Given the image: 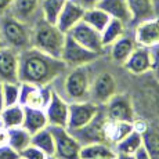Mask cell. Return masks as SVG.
Returning <instances> with one entry per match:
<instances>
[{"label": "cell", "instance_id": "cell-1", "mask_svg": "<svg viewBox=\"0 0 159 159\" xmlns=\"http://www.w3.org/2000/svg\"><path fill=\"white\" fill-rule=\"evenodd\" d=\"M68 66L61 58L51 57L42 51L29 47L20 53L18 82L35 86H48Z\"/></svg>", "mask_w": 159, "mask_h": 159}, {"label": "cell", "instance_id": "cell-2", "mask_svg": "<svg viewBox=\"0 0 159 159\" xmlns=\"http://www.w3.org/2000/svg\"><path fill=\"white\" fill-rule=\"evenodd\" d=\"M66 33L61 32L56 24H50L43 17L36 20L30 33V47L48 54L51 57L61 58Z\"/></svg>", "mask_w": 159, "mask_h": 159}, {"label": "cell", "instance_id": "cell-3", "mask_svg": "<svg viewBox=\"0 0 159 159\" xmlns=\"http://www.w3.org/2000/svg\"><path fill=\"white\" fill-rule=\"evenodd\" d=\"M32 28L24 21L17 20L10 13L0 15V42L2 46L21 51L30 47Z\"/></svg>", "mask_w": 159, "mask_h": 159}, {"label": "cell", "instance_id": "cell-4", "mask_svg": "<svg viewBox=\"0 0 159 159\" xmlns=\"http://www.w3.org/2000/svg\"><path fill=\"white\" fill-rule=\"evenodd\" d=\"M90 86L91 71L89 64L72 68L64 80V91L71 102L90 100Z\"/></svg>", "mask_w": 159, "mask_h": 159}, {"label": "cell", "instance_id": "cell-5", "mask_svg": "<svg viewBox=\"0 0 159 159\" xmlns=\"http://www.w3.org/2000/svg\"><path fill=\"white\" fill-rule=\"evenodd\" d=\"M54 137V157L58 159H80L82 144L79 140L62 126H48Z\"/></svg>", "mask_w": 159, "mask_h": 159}, {"label": "cell", "instance_id": "cell-6", "mask_svg": "<svg viewBox=\"0 0 159 159\" xmlns=\"http://www.w3.org/2000/svg\"><path fill=\"white\" fill-rule=\"evenodd\" d=\"M100 111H101L100 105L93 102L91 100L69 102L66 129L69 131H75V130H79V129H82V127L87 126V125L96 118Z\"/></svg>", "mask_w": 159, "mask_h": 159}, {"label": "cell", "instance_id": "cell-7", "mask_svg": "<svg viewBox=\"0 0 159 159\" xmlns=\"http://www.w3.org/2000/svg\"><path fill=\"white\" fill-rule=\"evenodd\" d=\"M98 58V54L93 53V51L87 50L82 44H79L73 38L66 33L65 42H64L62 53H61V60L65 62L66 66H80V65H87V64L93 62Z\"/></svg>", "mask_w": 159, "mask_h": 159}, {"label": "cell", "instance_id": "cell-8", "mask_svg": "<svg viewBox=\"0 0 159 159\" xmlns=\"http://www.w3.org/2000/svg\"><path fill=\"white\" fill-rule=\"evenodd\" d=\"M68 35L75 39L79 44H82L87 50L93 51V53L98 54V56L102 54L104 48H105L101 42V32L91 28L84 21H80L79 24H76L68 32Z\"/></svg>", "mask_w": 159, "mask_h": 159}, {"label": "cell", "instance_id": "cell-9", "mask_svg": "<svg viewBox=\"0 0 159 159\" xmlns=\"http://www.w3.org/2000/svg\"><path fill=\"white\" fill-rule=\"evenodd\" d=\"M105 116L109 120L116 122H134V108L131 98L127 94H114L105 104Z\"/></svg>", "mask_w": 159, "mask_h": 159}, {"label": "cell", "instance_id": "cell-10", "mask_svg": "<svg viewBox=\"0 0 159 159\" xmlns=\"http://www.w3.org/2000/svg\"><path fill=\"white\" fill-rule=\"evenodd\" d=\"M51 89L48 86H35L30 83H21L20 82V101L22 107H32V108L44 109L47 102L50 101Z\"/></svg>", "mask_w": 159, "mask_h": 159}, {"label": "cell", "instance_id": "cell-11", "mask_svg": "<svg viewBox=\"0 0 159 159\" xmlns=\"http://www.w3.org/2000/svg\"><path fill=\"white\" fill-rule=\"evenodd\" d=\"M116 94V80L109 72L100 73L91 80L90 86V100L98 105H105Z\"/></svg>", "mask_w": 159, "mask_h": 159}, {"label": "cell", "instance_id": "cell-12", "mask_svg": "<svg viewBox=\"0 0 159 159\" xmlns=\"http://www.w3.org/2000/svg\"><path fill=\"white\" fill-rule=\"evenodd\" d=\"M134 42L137 46L152 48L159 44V17H152L134 25Z\"/></svg>", "mask_w": 159, "mask_h": 159}, {"label": "cell", "instance_id": "cell-13", "mask_svg": "<svg viewBox=\"0 0 159 159\" xmlns=\"http://www.w3.org/2000/svg\"><path fill=\"white\" fill-rule=\"evenodd\" d=\"M46 116H47L48 126H62L66 127L69 112V102H66L57 91H51L50 101L44 108Z\"/></svg>", "mask_w": 159, "mask_h": 159}, {"label": "cell", "instance_id": "cell-14", "mask_svg": "<svg viewBox=\"0 0 159 159\" xmlns=\"http://www.w3.org/2000/svg\"><path fill=\"white\" fill-rule=\"evenodd\" d=\"M20 53L10 47L0 46V82H18Z\"/></svg>", "mask_w": 159, "mask_h": 159}, {"label": "cell", "instance_id": "cell-15", "mask_svg": "<svg viewBox=\"0 0 159 159\" xmlns=\"http://www.w3.org/2000/svg\"><path fill=\"white\" fill-rule=\"evenodd\" d=\"M123 66L133 75H144L151 72V48L136 46L129 58L123 62Z\"/></svg>", "mask_w": 159, "mask_h": 159}, {"label": "cell", "instance_id": "cell-16", "mask_svg": "<svg viewBox=\"0 0 159 159\" xmlns=\"http://www.w3.org/2000/svg\"><path fill=\"white\" fill-rule=\"evenodd\" d=\"M84 8L80 7L76 2L73 0H66V3L64 4L62 10H61L60 15L57 18L56 25L58 29L64 33H68L76 24H79L83 18Z\"/></svg>", "mask_w": 159, "mask_h": 159}, {"label": "cell", "instance_id": "cell-17", "mask_svg": "<svg viewBox=\"0 0 159 159\" xmlns=\"http://www.w3.org/2000/svg\"><path fill=\"white\" fill-rule=\"evenodd\" d=\"M126 4L130 14L131 25H136L141 21L157 15L154 0H126Z\"/></svg>", "mask_w": 159, "mask_h": 159}, {"label": "cell", "instance_id": "cell-18", "mask_svg": "<svg viewBox=\"0 0 159 159\" xmlns=\"http://www.w3.org/2000/svg\"><path fill=\"white\" fill-rule=\"evenodd\" d=\"M47 116L44 109L32 108V107H24V122L22 127L32 136L36 131L47 127Z\"/></svg>", "mask_w": 159, "mask_h": 159}, {"label": "cell", "instance_id": "cell-19", "mask_svg": "<svg viewBox=\"0 0 159 159\" xmlns=\"http://www.w3.org/2000/svg\"><path fill=\"white\" fill-rule=\"evenodd\" d=\"M97 7L105 11L111 18H116L125 24H130V14L127 10L126 0H100Z\"/></svg>", "mask_w": 159, "mask_h": 159}, {"label": "cell", "instance_id": "cell-20", "mask_svg": "<svg viewBox=\"0 0 159 159\" xmlns=\"http://www.w3.org/2000/svg\"><path fill=\"white\" fill-rule=\"evenodd\" d=\"M39 7H40V0H14L8 13L17 20L28 24Z\"/></svg>", "mask_w": 159, "mask_h": 159}, {"label": "cell", "instance_id": "cell-21", "mask_svg": "<svg viewBox=\"0 0 159 159\" xmlns=\"http://www.w3.org/2000/svg\"><path fill=\"white\" fill-rule=\"evenodd\" d=\"M134 129V125L130 122H116L105 119L104 123V133H105V140L116 144L122 139L127 136L131 130Z\"/></svg>", "mask_w": 159, "mask_h": 159}, {"label": "cell", "instance_id": "cell-22", "mask_svg": "<svg viewBox=\"0 0 159 159\" xmlns=\"http://www.w3.org/2000/svg\"><path fill=\"white\" fill-rule=\"evenodd\" d=\"M136 42H134V38L131 36H120L116 42H114L109 47H111V58L118 64H122L129 58V56L131 54V51L136 48Z\"/></svg>", "mask_w": 159, "mask_h": 159}, {"label": "cell", "instance_id": "cell-23", "mask_svg": "<svg viewBox=\"0 0 159 159\" xmlns=\"http://www.w3.org/2000/svg\"><path fill=\"white\" fill-rule=\"evenodd\" d=\"M143 147V131L133 129L125 139L115 144V154L134 155Z\"/></svg>", "mask_w": 159, "mask_h": 159}, {"label": "cell", "instance_id": "cell-24", "mask_svg": "<svg viewBox=\"0 0 159 159\" xmlns=\"http://www.w3.org/2000/svg\"><path fill=\"white\" fill-rule=\"evenodd\" d=\"M115 149L107 143H89L80 148V159L115 158Z\"/></svg>", "mask_w": 159, "mask_h": 159}, {"label": "cell", "instance_id": "cell-25", "mask_svg": "<svg viewBox=\"0 0 159 159\" xmlns=\"http://www.w3.org/2000/svg\"><path fill=\"white\" fill-rule=\"evenodd\" d=\"M3 127L6 129H13V127H21L24 122V107L21 104L4 107L0 112Z\"/></svg>", "mask_w": 159, "mask_h": 159}, {"label": "cell", "instance_id": "cell-26", "mask_svg": "<svg viewBox=\"0 0 159 159\" xmlns=\"http://www.w3.org/2000/svg\"><path fill=\"white\" fill-rule=\"evenodd\" d=\"M30 144L38 147L39 149H42L47 157L54 155V151H56L54 137H53V133H51L48 126L39 130V131H36L35 134H32V137H30Z\"/></svg>", "mask_w": 159, "mask_h": 159}, {"label": "cell", "instance_id": "cell-27", "mask_svg": "<svg viewBox=\"0 0 159 159\" xmlns=\"http://www.w3.org/2000/svg\"><path fill=\"white\" fill-rule=\"evenodd\" d=\"M125 28H126V24L125 22L116 20V18H111L109 22L107 24V26L101 30V42H102L104 47H109L120 36H123Z\"/></svg>", "mask_w": 159, "mask_h": 159}, {"label": "cell", "instance_id": "cell-28", "mask_svg": "<svg viewBox=\"0 0 159 159\" xmlns=\"http://www.w3.org/2000/svg\"><path fill=\"white\" fill-rule=\"evenodd\" d=\"M109 20H111V17L105 11H102L101 8H98L97 6L84 10L83 18H82V21H84L87 25H90L91 28H94L96 30H98V32H101L105 28L107 24L109 22Z\"/></svg>", "mask_w": 159, "mask_h": 159}, {"label": "cell", "instance_id": "cell-29", "mask_svg": "<svg viewBox=\"0 0 159 159\" xmlns=\"http://www.w3.org/2000/svg\"><path fill=\"white\" fill-rule=\"evenodd\" d=\"M7 131H8V145L13 149H15L18 154L30 144V137L32 136L22 126L7 129Z\"/></svg>", "mask_w": 159, "mask_h": 159}, {"label": "cell", "instance_id": "cell-30", "mask_svg": "<svg viewBox=\"0 0 159 159\" xmlns=\"http://www.w3.org/2000/svg\"><path fill=\"white\" fill-rule=\"evenodd\" d=\"M143 147L149 159H159V131L152 127H145L143 131Z\"/></svg>", "mask_w": 159, "mask_h": 159}, {"label": "cell", "instance_id": "cell-31", "mask_svg": "<svg viewBox=\"0 0 159 159\" xmlns=\"http://www.w3.org/2000/svg\"><path fill=\"white\" fill-rule=\"evenodd\" d=\"M65 3H66V0H40L42 17L47 22L56 24L58 15H60Z\"/></svg>", "mask_w": 159, "mask_h": 159}, {"label": "cell", "instance_id": "cell-32", "mask_svg": "<svg viewBox=\"0 0 159 159\" xmlns=\"http://www.w3.org/2000/svg\"><path fill=\"white\" fill-rule=\"evenodd\" d=\"M2 91L4 107L18 104L20 101V82H4L2 83Z\"/></svg>", "mask_w": 159, "mask_h": 159}, {"label": "cell", "instance_id": "cell-33", "mask_svg": "<svg viewBox=\"0 0 159 159\" xmlns=\"http://www.w3.org/2000/svg\"><path fill=\"white\" fill-rule=\"evenodd\" d=\"M20 158H22V159H46L47 155H46L42 149H39L38 147L29 144L26 148H24L22 151L20 152Z\"/></svg>", "mask_w": 159, "mask_h": 159}, {"label": "cell", "instance_id": "cell-34", "mask_svg": "<svg viewBox=\"0 0 159 159\" xmlns=\"http://www.w3.org/2000/svg\"><path fill=\"white\" fill-rule=\"evenodd\" d=\"M151 72L159 80V44L151 48Z\"/></svg>", "mask_w": 159, "mask_h": 159}, {"label": "cell", "instance_id": "cell-35", "mask_svg": "<svg viewBox=\"0 0 159 159\" xmlns=\"http://www.w3.org/2000/svg\"><path fill=\"white\" fill-rule=\"evenodd\" d=\"M20 154L10 145H0V159H18Z\"/></svg>", "mask_w": 159, "mask_h": 159}, {"label": "cell", "instance_id": "cell-36", "mask_svg": "<svg viewBox=\"0 0 159 159\" xmlns=\"http://www.w3.org/2000/svg\"><path fill=\"white\" fill-rule=\"evenodd\" d=\"M73 2H76L80 7H83L84 10H87V8H91V7H96L97 4H98L100 0H73Z\"/></svg>", "mask_w": 159, "mask_h": 159}, {"label": "cell", "instance_id": "cell-37", "mask_svg": "<svg viewBox=\"0 0 159 159\" xmlns=\"http://www.w3.org/2000/svg\"><path fill=\"white\" fill-rule=\"evenodd\" d=\"M13 2L14 0H0V15L4 14V13H8Z\"/></svg>", "mask_w": 159, "mask_h": 159}, {"label": "cell", "instance_id": "cell-38", "mask_svg": "<svg viewBox=\"0 0 159 159\" xmlns=\"http://www.w3.org/2000/svg\"><path fill=\"white\" fill-rule=\"evenodd\" d=\"M8 144V131L6 127H0V145Z\"/></svg>", "mask_w": 159, "mask_h": 159}, {"label": "cell", "instance_id": "cell-39", "mask_svg": "<svg viewBox=\"0 0 159 159\" xmlns=\"http://www.w3.org/2000/svg\"><path fill=\"white\" fill-rule=\"evenodd\" d=\"M134 157H136V159H149L148 154H147V151L144 149V147H141V148L134 154Z\"/></svg>", "mask_w": 159, "mask_h": 159}, {"label": "cell", "instance_id": "cell-40", "mask_svg": "<svg viewBox=\"0 0 159 159\" xmlns=\"http://www.w3.org/2000/svg\"><path fill=\"white\" fill-rule=\"evenodd\" d=\"M115 159H136L134 155H127V154H116Z\"/></svg>", "mask_w": 159, "mask_h": 159}, {"label": "cell", "instance_id": "cell-41", "mask_svg": "<svg viewBox=\"0 0 159 159\" xmlns=\"http://www.w3.org/2000/svg\"><path fill=\"white\" fill-rule=\"evenodd\" d=\"M4 108V102H3V91H2V82H0V112Z\"/></svg>", "mask_w": 159, "mask_h": 159}, {"label": "cell", "instance_id": "cell-42", "mask_svg": "<svg viewBox=\"0 0 159 159\" xmlns=\"http://www.w3.org/2000/svg\"><path fill=\"white\" fill-rule=\"evenodd\" d=\"M154 4H155V10H157V13L159 11V0H154Z\"/></svg>", "mask_w": 159, "mask_h": 159}, {"label": "cell", "instance_id": "cell-43", "mask_svg": "<svg viewBox=\"0 0 159 159\" xmlns=\"http://www.w3.org/2000/svg\"><path fill=\"white\" fill-rule=\"evenodd\" d=\"M46 159H58V158H57V157H54V155H51V157H47Z\"/></svg>", "mask_w": 159, "mask_h": 159}, {"label": "cell", "instance_id": "cell-44", "mask_svg": "<svg viewBox=\"0 0 159 159\" xmlns=\"http://www.w3.org/2000/svg\"><path fill=\"white\" fill-rule=\"evenodd\" d=\"M157 108H158V111H159V97H158V101H157Z\"/></svg>", "mask_w": 159, "mask_h": 159}, {"label": "cell", "instance_id": "cell-45", "mask_svg": "<svg viewBox=\"0 0 159 159\" xmlns=\"http://www.w3.org/2000/svg\"><path fill=\"white\" fill-rule=\"evenodd\" d=\"M100 159H115V158H100Z\"/></svg>", "mask_w": 159, "mask_h": 159}, {"label": "cell", "instance_id": "cell-46", "mask_svg": "<svg viewBox=\"0 0 159 159\" xmlns=\"http://www.w3.org/2000/svg\"><path fill=\"white\" fill-rule=\"evenodd\" d=\"M0 127H3V123H2V119H0Z\"/></svg>", "mask_w": 159, "mask_h": 159}, {"label": "cell", "instance_id": "cell-47", "mask_svg": "<svg viewBox=\"0 0 159 159\" xmlns=\"http://www.w3.org/2000/svg\"><path fill=\"white\" fill-rule=\"evenodd\" d=\"M0 46H2V42H0Z\"/></svg>", "mask_w": 159, "mask_h": 159}, {"label": "cell", "instance_id": "cell-48", "mask_svg": "<svg viewBox=\"0 0 159 159\" xmlns=\"http://www.w3.org/2000/svg\"><path fill=\"white\" fill-rule=\"evenodd\" d=\"M18 159H22V158H18Z\"/></svg>", "mask_w": 159, "mask_h": 159}]
</instances>
